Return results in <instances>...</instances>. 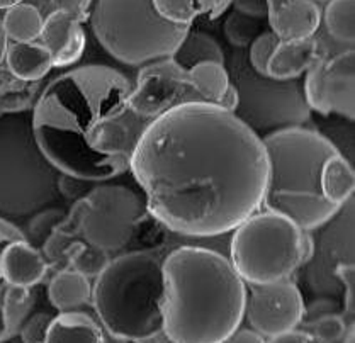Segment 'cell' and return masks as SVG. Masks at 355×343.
<instances>
[{"label": "cell", "mask_w": 355, "mask_h": 343, "mask_svg": "<svg viewBox=\"0 0 355 343\" xmlns=\"http://www.w3.org/2000/svg\"><path fill=\"white\" fill-rule=\"evenodd\" d=\"M352 199L331 218L320 235V243H315V252L309 260L308 282L311 289L320 294H337L335 267L342 262L354 263V216ZM340 284V282H338Z\"/></svg>", "instance_id": "obj_14"}, {"label": "cell", "mask_w": 355, "mask_h": 343, "mask_svg": "<svg viewBox=\"0 0 355 343\" xmlns=\"http://www.w3.org/2000/svg\"><path fill=\"white\" fill-rule=\"evenodd\" d=\"M51 319L53 316L48 313H37L28 322L22 323L17 331V337L21 338L22 343H44V337H46V330Z\"/></svg>", "instance_id": "obj_33"}, {"label": "cell", "mask_w": 355, "mask_h": 343, "mask_svg": "<svg viewBox=\"0 0 355 343\" xmlns=\"http://www.w3.org/2000/svg\"><path fill=\"white\" fill-rule=\"evenodd\" d=\"M164 335L172 343H223L245 318L247 284L228 257L179 247L164 260Z\"/></svg>", "instance_id": "obj_3"}, {"label": "cell", "mask_w": 355, "mask_h": 343, "mask_svg": "<svg viewBox=\"0 0 355 343\" xmlns=\"http://www.w3.org/2000/svg\"><path fill=\"white\" fill-rule=\"evenodd\" d=\"M223 343H266V338L252 328H236Z\"/></svg>", "instance_id": "obj_36"}, {"label": "cell", "mask_w": 355, "mask_h": 343, "mask_svg": "<svg viewBox=\"0 0 355 343\" xmlns=\"http://www.w3.org/2000/svg\"><path fill=\"white\" fill-rule=\"evenodd\" d=\"M245 316L252 330L263 338L297 330L306 316L303 294L289 279L272 284L250 285Z\"/></svg>", "instance_id": "obj_13"}, {"label": "cell", "mask_w": 355, "mask_h": 343, "mask_svg": "<svg viewBox=\"0 0 355 343\" xmlns=\"http://www.w3.org/2000/svg\"><path fill=\"white\" fill-rule=\"evenodd\" d=\"M189 104H206L191 69H182L172 58L139 67L130 96V105L136 114L153 121L172 109Z\"/></svg>", "instance_id": "obj_11"}, {"label": "cell", "mask_w": 355, "mask_h": 343, "mask_svg": "<svg viewBox=\"0 0 355 343\" xmlns=\"http://www.w3.org/2000/svg\"><path fill=\"white\" fill-rule=\"evenodd\" d=\"M146 213L145 197L131 187L102 184L84 197L78 233L85 243L112 254L123 250L133 240Z\"/></svg>", "instance_id": "obj_10"}, {"label": "cell", "mask_w": 355, "mask_h": 343, "mask_svg": "<svg viewBox=\"0 0 355 343\" xmlns=\"http://www.w3.org/2000/svg\"><path fill=\"white\" fill-rule=\"evenodd\" d=\"M48 272L46 258L28 240H12L0 252V275L12 288L31 289Z\"/></svg>", "instance_id": "obj_17"}, {"label": "cell", "mask_w": 355, "mask_h": 343, "mask_svg": "<svg viewBox=\"0 0 355 343\" xmlns=\"http://www.w3.org/2000/svg\"><path fill=\"white\" fill-rule=\"evenodd\" d=\"M233 10L254 19H266L269 14L267 0H232Z\"/></svg>", "instance_id": "obj_35"}, {"label": "cell", "mask_w": 355, "mask_h": 343, "mask_svg": "<svg viewBox=\"0 0 355 343\" xmlns=\"http://www.w3.org/2000/svg\"><path fill=\"white\" fill-rule=\"evenodd\" d=\"M355 189V175L349 158L337 152L323 165L322 191L327 201L335 207H343L352 199Z\"/></svg>", "instance_id": "obj_24"}, {"label": "cell", "mask_w": 355, "mask_h": 343, "mask_svg": "<svg viewBox=\"0 0 355 343\" xmlns=\"http://www.w3.org/2000/svg\"><path fill=\"white\" fill-rule=\"evenodd\" d=\"M304 99L311 111L322 116L355 118V55L347 50L330 60L320 58L306 71Z\"/></svg>", "instance_id": "obj_12"}, {"label": "cell", "mask_w": 355, "mask_h": 343, "mask_svg": "<svg viewBox=\"0 0 355 343\" xmlns=\"http://www.w3.org/2000/svg\"><path fill=\"white\" fill-rule=\"evenodd\" d=\"M313 252L309 231L272 211L248 216L230 240V262L248 285L288 281L311 260Z\"/></svg>", "instance_id": "obj_8"}, {"label": "cell", "mask_w": 355, "mask_h": 343, "mask_svg": "<svg viewBox=\"0 0 355 343\" xmlns=\"http://www.w3.org/2000/svg\"><path fill=\"white\" fill-rule=\"evenodd\" d=\"M158 12L170 22L187 26L199 19L213 21L226 12L232 0H153Z\"/></svg>", "instance_id": "obj_23"}, {"label": "cell", "mask_w": 355, "mask_h": 343, "mask_svg": "<svg viewBox=\"0 0 355 343\" xmlns=\"http://www.w3.org/2000/svg\"><path fill=\"white\" fill-rule=\"evenodd\" d=\"M51 2L55 10H63L80 22L89 17L90 6H92V0H51Z\"/></svg>", "instance_id": "obj_34"}, {"label": "cell", "mask_w": 355, "mask_h": 343, "mask_svg": "<svg viewBox=\"0 0 355 343\" xmlns=\"http://www.w3.org/2000/svg\"><path fill=\"white\" fill-rule=\"evenodd\" d=\"M279 43H281V39H279L272 31L260 33V35L254 39V43L248 46L247 58L252 70L257 71L259 75L267 77V65H269L272 53L275 51Z\"/></svg>", "instance_id": "obj_30"}, {"label": "cell", "mask_w": 355, "mask_h": 343, "mask_svg": "<svg viewBox=\"0 0 355 343\" xmlns=\"http://www.w3.org/2000/svg\"><path fill=\"white\" fill-rule=\"evenodd\" d=\"M266 343H315V338H313L309 333H306V331L293 330V331H288V333L272 337L269 338V342Z\"/></svg>", "instance_id": "obj_37"}, {"label": "cell", "mask_w": 355, "mask_h": 343, "mask_svg": "<svg viewBox=\"0 0 355 343\" xmlns=\"http://www.w3.org/2000/svg\"><path fill=\"white\" fill-rule=\"evenodd\" d=\"M342 343H355V328H354V325L347 328L345 335H343V338H342Z\"/></svg>", "instance_id": "obj_39"}, {"label": "cell", "mask_w": 355, "mask_h": 343, "mask_svg": "<svg viewBox=\"0 0 355 343\" xmlns=\"http://www.w3.org/2000/svg\"><path fill=\"white\" fill-rule=\"evenodd\" d=\"M170 58H172L177 65H180L182 69L187 70L199 65V63L214 62L225 65L226 62L225 53H223L220 43H218L213 36L201 31H189L186 37L180 41L179 46H177L175 53H173Z\"/></svg>", "instance_id": "obj_25"}, {"label": "cell", "mask_w": 355, "mask_h": 343, "mask_svg": "<svg viewBox=\"0 0 355 343\" xmlns=\"http://www.w3.org/2000/svg\"><path fill=\"white\" fill-rule=\"evenodd\" d=\"M44 19L41 16L40 9L33 3H16L7 9L6 16L2 19L3 33L7 39L14 43H34L40 39L41 29H43Z\"/></svg>", "instance_id": "obj_26"}, {"label": "cell", "mask_w": 355, "mask_h": 343, "mask_svg": "<svg viewBox=\"0 0 355 343\" xmlns=\"http://www.w3.org/2000/svg\"><path fill=\"white\" fill-rule=\"evenodd\" d=\"M347 325L343 316L331 315V313L320 316L318 319H315V323H313L311 326L313 338H316V340L323 343H335L342 340Z\"/></svg>", "instance_id": "obj_31"}, {"label": "cell", "mask_w": 355, "mask_h": 343, "mask_svg": "<svg viewBox=\"0 0 355 343\" xmlns=\"http://www.w3.org/2000/svg\"><path fill=\"white\" fill-rule=\"evenodd\" d=\"M24 238L12 226L0 221V252L12 240ZM29 289L12 288L0 275V342H6L17 333L31 309Z\"/></svg>", "instance_id": "obj_18"}, {"label": "cell", "mask_w": 355, "mask_h": 343, "mask_svg": "<svg viewBox=\"0 0 355 343\" xmlns=\"http://www.w3.org/2000/svg\"><path fill=\"white\" fill-rule=\"evenodd\" d=\"M135 84L118 69L82 65L44 87L33 107L37 143L68 179L105 182L130 170L150 121L131 109Z\"/></svg>", "instance_id": "obj_2"}, {"label": "cell", "mask_w": 355, "mask_h": 343, "mask_svg": "<svg viewBox=\"0 0 355 343\" xmlns=\"http://www.w3.org/2000/svg\"><path fill=\"white\" fill-rule=\"evenodd\" d=\"M6 63L10 73L24 82L40 80L53 69L50 51L41 43H12L7 46Z\"/></svg>", "instance_id": "obj_21"}, {"label": "cell", "mask_w": 355, "mask_h": 343, "mask_svg": "<svg viewBox=\"0 0 355 343\" xmlns=\"http://www.w3.org/2000/svg\"><path fill=\"white\" fill-rule=\"evenodd\" d=\"M226 70L236 92L233 114L257 137L263 138L274 131L309 123L311 109L304 99L301 78L275 80L259 75L248 65L243 50L233 53Z\"/></svg>", "instance_id": "obj_9"}, {"label": "cell", "mask_w": 355, "mask_h": 343, "mask_svg": "<svg viewBox=\"0 0 355 343\" xmlns=\"http://www.w3.org/2000/svg\"><path fill=\"white\" fill-rule=\"evenodd\" d=\"M9 340H10V338H9ZM9 340H6V342H0V343H9Z\"/></svg>", "instance_id": "obj_41"}, {"label": "cell", "mask_w": 355, "mask_h": 343, "mask_svg": "<svg viewBox=\"0 0 355 343\" xmlns=\"http://www.w3.org/2000/svg\"><path fill=\"white\" fill-rule=\"evenodd\" d=\"M7 46H9V39H7L6 33H3V26H2V19H0V63L6 60V51Z\"/></svg>", "instance_id": "obj_38"}, {"label": "cell", "mask_w": 355, "mask_h": 343, "mask_svg": "<svg viewBox=\"0 0 355 343\" xmlns=\"http://www.w3.org/2000/svg\"><path fill=\"white\" fill-rule=\"evenodd\" d=\"M354 9L355 0H330L324 9V26L340 43L354 44Z\"/></svg>", "instance_id": "obj_27"}, {"label": "cell", "mask_w": 355, "mask_h": 343, "mask_svg": "<svg viewBox=\"0 0 355 343\" xmlns=\"http://www.w3.org/2000/svg\"><path fill=\"white\" fill-rule=\"evenodd\" d=\"M65 179L37 143L33 109L0 112V221L26 240L44 214L67 211Z\"/></svg>", "instance_id": "obj_5"}, {"label": "cell", "mask_w": 355, "mask_h": 343, "mask_svg": "<svg viewBox=\"0 0 355 343\" xmlns=\"http://www.w3.org/2000/svg\"><path fill=\"white\" fill-rule=\"evenodd\" d=\"M101 326L119 342H148L164 333V260L146 250L111 258L90 297Z\"/></svg>", "instance_id": "obj_6"}, {"label": "cell", "mask_w": 355, "mask_h": 343, "mask_svg": "<svg viewBox=\"0 0 355 343\" xmlns=\"http://www.w3.org/2000/svg\"><path fill=\"white\" fill-rule=\"evenodd\" d=\"M320 58L322 56H320L318 43L313 37L281 41L269 60L267 77L275 80L301 78V75H304Z\"/></svg>", "instance_id": "obj_19"}, {"label": "cell", "mask_w": 355, "mask_h": 343, "mask_svg": "<svg viewBox=\"0 0 355 343\" xmlns=\"http://www.w3.org/2000/svg\"><path fill=\"white\" fill-rule=\"evenodd\" d=\"M44 343H104V333L92 316L75 309L53 316Z\"/></svg>", "instance_id": "obj_20"}, {"label": "cell", "mask_w": 355, "mask_h": 343, "mask_svg": "<svg viewBox=\"0 0 355 343\" xmlns=\"http://www.w3.org/2000/svg\"><path fill=\"white\" fill-rule=\"evenodd\" d=\"M267 157L263 211L289 218L304 231H315L342 207L327 201L322 172L328 158L340 150L327 137L306 126L286 127L262 138Z\"/></svg>", "instance_id": "obj_4"}, {"label": "cell", "mask_w": 355, "mask_h": 343, "mask_svg": "<svg viewBox=\"0 0 355 343\" xmlns=\"http://www.w3.org/2000/svg\"><path fill=\"white\" fill-rule=\"evenodd\" d=\"M272 33L281 41L313 37L322 22L320 7L313 0H267Z\"/></svg>", "instance_id": "obj_16"}, {"label": "cell", "mask_w": 355, "mask_h": 343, "mask_svg": "<svg viewBox=\"0 0 355 343\" xmlns=\"http://www.w3.org/2000/svg\"><path fill=\"white\" fill-rule=\"evenodd\" d=\"M48 297L60 313L75 311V309L90 304L92 284H90L89 277L77 270L63 269L53 275L50 285H48Z\"/></svg>", "instance_id": "obj_22"}, {"label": "cell", "mask_w": 355, "mask_h": 343, "mask_svg": "<svg viewBox=\"0 0 355 343\" xmlns=\"http://www.w3.org/2000/svg\"><path fill=\"white\" fill-rule=\"evenodd\" d=\"M130 170L146 209L170 231L194 238L232 233L262 206V138L228 109L189 104L150 121Z\"/></svg>", "instance_id": "obj_1"}, {"label": "cell", "mask_w": 355, "mask_h": 343, "mask_svg": "<svg viewBox=\"0 0 355 343\" xmlns=\"http://www.w3.org/2000/svg\"><path fill=\"white\" fill-rule=\"evenodd\" d=\"M65 252L68 254L71 269L85 275V277H97L111 260L109 254L85 243V241H73V243L68 245Z\"/></svg>", "instance_id": "obj_28"}, {"label": "cell", "mask_w": 355, "mask_h": 343, "mask_svg": "<svg viewBox=\"0 0 355 343\" xmlns=\"http://www.w3.org/2000/svg\"><path fill=\"white\" fill-rule=\"evenodd\" d=\"M334 275L337 277L340 285L343 288V308H345V315L352 318L355 311V274H354V263L342 262L335 267Z\"/></svg>", "instance_id": "obj_32"}, {"label": "cell", "mask_w": 355, "mask_h": 343, "mask_svg": "<svg viewBox=\"0 0 355 343\" xmlns=\"http://www.w3.org/2000/svg\"><path fill=\"white\" fill-rule=\"evenodd\" d=\"M22 0H0V9H10L16 3H21Z\"/></svg>", "instance_id": "obj_40"}, {"label": "cell", "mask_w": 355, "mask_h": 343, "mask_svg": "<svg viewBox=\"0 0 355 343\" xmlns=\"http://www.w3.org/2000/svg\"><path fill=\"white\" fill-rule=\"evenodd\" d=\"M40 39L50 51L53 67H70L77 63L84 56L87 44L82 22L63 10H55L44 19Z\"/></svg>", "instance_id": "obj_15"}, {"label": "cell", "mask_w": 355, "mask_h": 343, "mask_svg": "<svg viewBox=\"0 0 355 343\" xmlns=\"http://www.w3.org/2000/svg\"><path fill=\"white\" fill-rule=\"evenodd\" d=\"M223 31H225V37L232 46H235L236 50H245L260 35L262 24H260L259 19L243 16L236 10H232V14L226 19Z\"/></svg>", "instance_id": "obj_29"}, {"label": "cell", "mask_w": 355, "mask_h": 343, "mask_svg": "<svg viewBox=\"0 0 355 343\" xmlns=\"http://www.w3.org/2000/svg\"><path fill=\"white\" fill-rule=\"evenodd\" d=\"M89 21L101 46L128 67L170 58L191 31L162 16L153 0H92Z\"/></svg>", "instance_id": "obj_7"}]
</instances>
